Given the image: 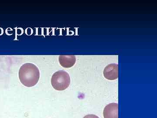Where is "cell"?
Listing matches in <instances>:
<instances>
[{
	"instance_id": "obj_1",
	"label": "cell",
	"mask_w": 157,
	"mask_h": 118,
	"mask_svg": "<svg viewBox=\"0 0 157 118\" xmlns=\"http://www.w3.org/2000/svg\"><path fill=\"white\" fill-rule=\"evenodd\" d=\"M40 78L39 68L32 63L24 64L20 68L19 78L23 85L30 88L36 85Z\"/></svg>"
},
{
	"instance_id": "obj_2",
	"label": "cell",
	"mask_w": 157,
	"mask_h": 118,
	"mask_svg": "<svg viewBox=\"0 0 157 118\" xmlns=\"http://www.w3.org/2000/svg\"><path fill=\"white\" fill-rule=\"evenodd\" d=\"M70 84V77L67 72L64 70L56 71L51 78V85L55 89L63 91L69 87Z\"/></svg>"
},
{
	"instance_id": "obj_3",
	"label": "cell",
	"mask_w": 157,
	"mask_h": 118,
	"mask_svg": "<svg viewBox=\"0 0 157 118\" xmlns=\"http://www.w3.org/2000/svg\"><path fill=\"white\" fill-rule=\"evenodd\" d=\"M104 76L109 80H115L118 77V65L112 64L107 65L104 68Z\"/></svg>"
},
{
	"instance_id": "obj_4",
	"label": "cell",
	"mask_w": 157,
	"mask_h": 118,
	"mask_svg": "<svg viewBox=\"0 0 157 118\" xmlns=\"http://www.w3.org/2000/svg\"><path fill=\"white\" fill-rule=\"evenodd\" d=\"M104 118H118V104L112 103L107 104L104 110Z\"/></svg>"
},
{
	"instance_id": "obj_5",
	"label": "cell",
	"mask_w": 157,
	"mask_h": 118,
	"mask_svg": "<svg viewBox=\"0 0 157 118\" xmlns=\"http://www.w3.org/2000/svg\"><path fill=\"white\" fill-rule=\"evenodd\" d=\"M59 61L63 68H71L76 64V57L74 55H60L59 57Z\"/></svg>"
},
{
	"instance_id": "obj_6",
	"label": "cell",
	"mask_w": 157,
	"mask_h": 118,
	"mask_svg": "<svg viewBox=\"0 0 157 118\" xmlns=\"http://www.w3.org/2000/svg\"><path fill=\"white\" fill-rule=\"evenodd\" d=\"M83 118H100L98 116L93 114L87 115L85 116Z\"/></svg>"
}]
</instances>
